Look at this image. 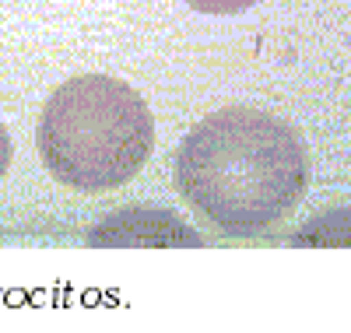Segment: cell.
<instances>
[{"instance_id": "obj_2", "label": "cell", "mask_w": 351, "mask_h": 333, "mask_svg": "<svg viewBox=\"0 0 351 333\" xmlns=\"http://www.w3.org/2000/svg\"><path fill=\"white\" fill-rule=\"evenodd\" d=\"M36 144L56 183L102 193L130 183L144 169L155 147V119L127 81L81 74L46 99Z\"/></svg>"}, {"instance_id": "obj_3", "label": "cell", "mask_w": 351, "mask_h": 333, "mask_svg": "<svg viewBox=\"0 0 351 333\" xmlns=\"http://www.w3.org/2000/svg\"><path fill=\"white\" fill-rule=\"evenodd\" d=\"M88 246L95 249H197L204 238L172 210L162 207H127L102 218Z\"/></svg>"}, {"instance_id": "obj_4", "label": "cell", "mask_w": 351, "mask_h": 333, "mask_svg": "<svg viewBox=\"0 0 351 333\" xmlns=\"http://www.w3.org/2000/svg\"><path fill=\"white\" fill-rule=\"evenodd\" d=\"M291 246H351V207L319 214L291 238Z\"/></svg>"}, {"instance_id": "obj_6", "label": "cell", "mask_w": 351, "mask_h": 333, "mask_svg": "<svg viewBox=\"0 0 351 333\" xmlns=\"http://www.w3.org/2000/svg\"><path fill=\"white\" fill-rule=\"evenodd\" d=\"M8 165H11V137H8V127L0 123V179H4Z\"/></svg>"}, {"instance_id": "obj_1", "label": "cell", "mask_w": 351, "mask_h": 333, "mask_svg": "<svg viewBox=\"0 0 351 333\" xmlns=\"http://www.w3.org/2000/svg\"><path fill=\"white\" fill-rule=\"evenodd\" d=\"M176 186L200 218L246 238L299 207L309 186V155L281 116L228 106L204 116L180 144Z\"/></svg>"}, {"instance_id": "obj_5", "label": "cell", "mask_w": 351, "mask_h": 333, "mask_svg": "<svg viewBox=\"0 0 351 333\" xmlns=\"http://www.w3.org/2000/svg\"><path fill=\"white\" fill-rule=\"evenodd\" d=\"M186 4L200 14H239V11H250L260 0H186Z\"/></svg>"}]
</instances>
